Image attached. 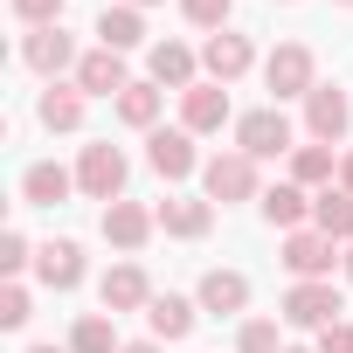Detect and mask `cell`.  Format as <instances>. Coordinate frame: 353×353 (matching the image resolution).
<instances>
[{
  "instance_id": "obj_1",
  "label": "cell",
  "mask_w": 353,
  "mask_h": 353,
  "mask_svg": "<svg viewBox=\"0 0 353 353\" xmlns=\"http://www.w3.org/2000/svg\"><path fill=\"white\" fill-rule=\"evenodd\" d=\"M263 83H270L277 104H284V97H312V90H319V63H312V49H305V42H277V49L263 56Z\"/></svg>"
},
{
  "instance_id": "obj_2",
  "label": "cell",
  "mask_w": 353,
  "mask_h": 353,
  "mask_svg": "<svg viewBox=\"0 0 353 353\" xmlns=\"http://www.w3.org/2000/svg\"><path fill=\"white\" fill-rule=\"evenodd\" d=\"M346 319V298L332 291V277H312V284H291L284 291V325H305V332H325Z\"/></svg>"
},
{
  "instance_id": "obj_3",
  "label": "cell",
  "mask_w": 353,
  "mask_h": 353,
  "mask_svg": "<svg viewBox=\"0 0 353 353\" xmlns=\"http://www.w3.org/2000/svg\"><path fill=\"white\" fill-rule=\"evenodd\" d=\"M201 194L208 201H263V188H256V159L250 152H215L208 166H201Z\"/></svg>"
},
{
  "instance_id": "obj_4",
  "label": "cell",
  "mask_w": 353,
  "mask_h": 353,
  "mask_svg": "<svg viewBox=\"0 0 353 353\" xmlns=\"http://www.w3.org/2000/svg\"><path fill=\"white\" fill-rule=\"evenodd\" d=\"M125 173H132L125 152H118L111 139H97V145H83V159H77V188L111 208V201H125Z\"/></svg>"
},
{
  "instance_id": "obj_5",
  "label": "cell",
  "mask_w": 353,
  "mask_h": 353,
  "mask_svg": "<svg viewBox=\"0 0 353 353\" xmlns=\"http://www.w3.org/2000/svg\"><path fill=\"white\" fill-rule=\"evenodd\" d=\"M145 166L159 173V181H188V173H201L208 159L194 152V132L188 125H173V132L159 125V132H145Z\"/></svg>"
},
{
  "instance_id": "obj_6",
  "label": "cell",
  "mask_w": 353,
  "mask_h": 353,
  "mask_svg": "<svg viewBox=\"0 0 353 353\" xmlns=\"http://www.w3.org/2000/svg\"><path fill=\"white\" fill-rule=\"evenodd\" d=\"M236 152H250V159L298 152V145H291V118H284L277 104H263V111H243V118H236Z\"/></svg>"
},
{
  "instance_id": "obj_7",
  "label": "cell",
  "mask_w": 353,
  "mask_h": 353,
  "mask_svg": "<svg viewBox=\"0 0 353 353\" xmlns=\"http://www.w3.org/2000/svg\"><path fill=\"white\" fill-rule=\"evenodd\" d=\"M332 263H346V250H339L332 236H319V229H291V236H284V270H291L298 284L332 277Z\"/></svg>"
},
{
  "instance_id": "obj_8",
  "label": "cell",
  "mask_w": 353,
  "mask_h": 353,
  "mask_svg": "<svg viewBox=\"0 0 353 353\" xmlns=\"http://www.w3.org/2000/svg\"><path fill=\"white\" fill-rule=\"evenodd\" d=\"M21 63H28L35 77H49V83H56V77H63V70H77L83 56H77V35H70V28H28V35H21Z\"/></svg>"
},
{
  "instance_id": "obj_9",
  "label": "cell",
  "mask_w": 353,
  "mask_h": 353,
  "mask_svg": "<svg viewBox=\"0 0 353 353\" xmlns=\"http://www.w3.org/2000/svg\"><path fill=\"white\" fill-rule=\"evenodd\" d=\"M305 132H312L319 145H339V139L353 132V97H346L339 83H319V90L305 97Z\"/></svg>"
},
{
  "instance_id": "obj_10",
  "label": "cell",
  "mask_w": 353,
  "mask_h": 353,
  "mask_svg": "<svg viewBox=\"0 0 353 353\" xmlns=\"http://www.w3.org/2000/svg\"><path fill=\"white\" fill-rule=\"evenodd\" d=\"M152 215H159L166 236H181V243H201V236L215 229V201H208V194H166Z\"/></svg>"
},
{
  "instance_id": "obj_11",
  "label": "cell",
  "mask_w": 353,
  "mask_h": 353,
  "mask_svg": "<svg viewBox=\"0 0 353 353\" xmlns=\"http://www.w3.org/2000/svg\"><path fill=\"white\" fill-rule=\"evenodd\" d=\"M250 63H256V49H250V35H236V28L208 35V49H201L208 83H236V77H250Z\"/></svg>"
},
{
  "instance_id": "obj_12",
  "label": "cell",
  "mask_w": 353,
  "mask_h": 353,
  "mask_svg": "<svg viewBox=\"0 0 353 353\" xmlns=\"http://www.w3.org/2000/svg\"><path fill=\"white\" fill-rule=\"evenodd\" d=\"M77 90H83V97H125V90H132L125 56H118V49H83V63H77Z\"/></svg>"
},
{
  "instance_id": "obj_13",
  "label": "cell",
  "mask_w": 353,
  "mask_h": 353,
  "mask_svg": "<svg viewBox=\"0 0 353 353\" xmlns=\"http://www.w3.org/2000/svg\"><path fill=\"white\" fill-rule=\"evenodd\" d=\"M97 298H104L111 319H118V312H145V305H152V277H145L139 263H111L104 284H97Z\"/></svg>"
},
{
  "instance_id": "obj_14",
  "label": "cell",
  "mask_w": 353,
  "mask_h": 353,
  "mask_svg": "<svg viewBox=\"0 0 353 353\" xmlns=\"http://www.w3.org/2000/svg\"><path fill=\"white\" fill-rule=\"evenodd\" d=\"M181 125L201 139V132H222L229 125V83H194L181 90Z\"/></svg>"
},
{
  "instance_id": "obj_15",
  "label": "cell",
  "mask_w": 353,
  "mask_h": 353,
  "mask_svg": "<svg viewBox=\"0 0 353 353\" xmlns=\"http://www.w3.org/2000/svg\"><path fill=\"white\" fill-rule=\"evenodd\" d=\"M35 277H42L49 291H77V284H83V243H70V236L42 243V250H35Z\"/></svg>"
},
{
  "instance_id": "obj_16",
  "label": "cell",
  "mask_w": 353,
  "mask_h": 353,
  "mask_svg": "<svg viewBox=\"0 0 353 353\" xmlns=\"http://www.w3.org/2000/svg\"><path fill=\"white\" fill-rule=\"evenodd\" d=\"M194 319H201V298H173V291H159V298L145 305V325H152V339H159V346L188 339V332H194Z\"/></svg>"
},
{
  "instance_id": "obj_17",
  "label": "cell",
  "mask_w": 353,
  "mask_h": 353,
  "mask_svg": "<svg viewBox=\"0 0 353 353\" xmlns=\"http://www.w3.org/2000/svg\"><path fill=\"white\" fill-rule=\"evenodd\" d=\"M256 208H263V222H270V229H284V236H291V229H305V222H312V188L277 181V188H263V201H256Z\"/></svg>"
},
{
  "instance_id": "obj_18",
  "label": "cell",
  "mask_w": 353,
  "mask_h": 353,
  "mask_svg": "<svg viewBox=\"0 0 353 353\" xmlns=\"http://www.w3.org/2000/svg\"><path fill=\"white\" fill-rule=\"evenodd\" d=\"M152 229H159V215L139 208V201H111L104 208V243H118V250H145Z\"/></svg>"
},
{
  "instance_id": "obj_19",
  "label": "cell",
  "mask_w": 353,
  "mask_h": 353,
  "mask_svg": "<svg viewBox=\"0 0 353 353\" xmlns=\"http://www.w3.org/2000/svg\"><path fill=\"white\" fill-rule=\"evenodd\" d=\"M70 188H77V173L56 166V159H35V166L21 173V201H28V208H63Z\"/></svg>"
},
{
  "instance_id": "obj_20",
  "label": "cell",
  "mask_w": 353,
  "mask_h": 353,
  "mask_svg": "<svg viewBox=\"0 0 353 353\" xmlns=\"http://www.w3.org/2000/svg\"><path fill=\"white\" fill-rule=\"evenodd\" d=\"M312 229H319V236H332V243H339V250H346V243H353V194H346V188H339V181H332V188H319V194H312Z\"/></svg>"
},
{
  "instance_id": "obj_21",
  "label": "cell",
  "mask_w": 353,
  "mask_h": 353,
  "mask_svg": "<svg viewBox=\"0 0 353 353\" xmlns=\"http://www.w3.org/2000/svg\"><path fill=\"white\" fill-rule=\"evenodd\" d=\"M145 63H152V83H159V90H194V83H201V77H194V49H188V42H152V56H145Z\"/></svg>"
},
{
  "instance_id": "obj_22",
  "label": "cell",
  "mask_w": 353,
  "mask_h": 353,
  "mask_svg": "<svg viewBox=\"0 0 353 353\" xmlns=\"http://www.w3.org/2000/svg\"><path fill=\"white\" fill-rule=\"evenodd\" d=\"M139 42H145V14H139V8L118 0V8L97 14V49H118V56H125V49H139Z\"/></svg>"
},
{
  "instance_id": "obj_23",
  "label": "cell",
  "mask_w": 353,
  "mask_h": 353,
  "mask_svg": "<svg viewBox=\"0 0 353 353\" xmlns=\"http://www.w3.org/2000/svg\"><path fill=\"white\" fill-rule=\"evenodd\" d=\"M291 181H298V188H332V181H339V145H319V139L298 145V152H291Z\"/></svg>"
},
{
  "instance_id": "obj_24",
  "label": "cell",
  "mask_w": 353,
  "mask_h": 353,
  "mask_svg": "<svg viewBox=\"0 0 353 353\" xmlns=\"http://www.w3.org/2000/svg\"><path fill=\"white\" fill-rule=\"evenodd\" d=\"M35 118H42L49 132H77V125H83V90H77V83H49L42 104H35Z\"/></svg>"
},
{
  "instance_id": "obj_25",
  "label": "cell",
  "mask_w": 353,
  "mask_h": 353,
  "mask_svg": "<svg viewBox=\"0 0 353 353\" xmlns=\"http://www.w3.org/2000/svg\"><path fill=\"white\" fill-rule=\"evenodd\" d=\"M243 305H250V277H243V270H208V277H201V312H222V319H229V312H243Z\"/></svg>"
},
{
  "instance_id": "obj_26",
  "label": "cell",
  "mask_w": 353,
  "mask_h": 353,
  "mask_svg": "<svg viewBox=\"0 0 353 353\" xmlns=\"http://www.w3.org/2000/svg\"><path fill=\"white\" fill-rule=\"evenodd\" d=\"M159 97H166L159 83H132V90L118 97V118H125L132 132H159Z\"/></svg>"
},
{
  "instance_id": "obj_27",
  "label": "cell",
  "mask_w": 353,
  "mask_h": 353,
  "mask_svg": "<svg viewBox=\"0 0 353 353\" xmlns=\"http://www.w3.org/2000/svg\"><path fill=\"white\" fill-rule=\"evenodd\" d=\"M70 353H125V346H118L111 312H83V319H77V332H70Z\"/></svg>"
},
{
  "instance_id": "obj_28",
  "label": "cell",
  "mask_w": 353,
  "mask_h": 353,
  "mask_svg": "<svg viewBox=\"0 0 353 353\" xmlns=\"http://www.w3.org/2000/svg\"><path fill=\"white\" fill-rule=\"evenodd\" d=\"M236 353H284V339H277V319H243V332H236Z\"/></svg>"
},
{
  "instance_id": "obj_29",
  "label": "cell",
  "mask_w": 353,
  "mask_h": 353,
  "mask_svg": "<svg viewBox=\"0 0 353 353\" xmlns=\"http://www.w3.org/2000/svg\"><path fill=\"white\" fill-rule=\"evenodd\" d=\"M181 14H188L194 28H215V35H222L229 14H236V0H181Z\"/></svg>"
},
{
  "instance_id": "obj_30",
  "label": "cell",
  "mask_w": 353,
  "mask_h": 353,
  "mask_svg": "<svg viewBox=\"0 0 353 353\" xmlns=\"http://www.w3.org/2000/svg\"><path fill=\"white\" fill-rule=\"evenodd\" d=\"M8 8H14L28 28H63V8H70V0H8Z\"/></svg>"
},
{
  "instance_id": "obj_31",
  "label": "cell",
  "mask_w": 353,
  "mask_h": 353,
  "mask_svg": "<svg viewBox=\"0 0 353 353\" xmlns=\"http://www.w3.org/2000/svg\"><path fill=\"white\" fill-rule=\"evenodd\" d=\"M0 325H8V332H14V325H28V284H21V277L0 284Z\"/></svg>"
},
{
  "instance_id": "obj_32",
  "label": "cell",
  "mask_w": 353,
  "mask_h": 353,
  "mask_svg": "<svg viewBox=\"0 0 353 353\" xmlns=\"http://www.w3.org/2000/svg\"><path fill=\"white\" fill-rule=\"evenodd\" d=\"M35 263V250H28V236L21 229H8V236H0V270H8V277H21Z\"/></svg>"
},
{
  "instance_id": "obj_33",
  "label": "cell",
  "mask_w": 353,
  "mask_h": 353,
  "mask_svg": "<svg viewBox=\"0 0 353 353\" xmlns=\"http://www.w3.org/2000/svg\"><path fill=\"white\" fill-rule=\"evenodd\" d=\"M319 353H353V319L325 325V332H319Z\"/></svg>"
},
{
  "instance_id": "obj_34",
  "label": "cell",
  "mask_w": 353,
  "mask_h": 353,
  "mask_svg": "<svg viewBox=\"0 0 353 353\" xmlns=\"http://www.w3.org/2000/svg\"><path fill=\"white\" fill-rule=\"evenodd\" d=\"M339 188H346V194H353V152H346V159H339Z\"/></svg>"
},
{
  "instance_id": "obj_35",
  "label": "cell",
  "mask_w": 353,
  "mask_h": 353,
  "mask_svg": "<svg viewBox=\"0 0 353 353\" xmlns=\"http://www.w3.org/2000/svg\"><path fill=\"white\" fill-rule=\"evenodd\" d=\"M125 353H166V346H159V339H132Z\"/></svg>"
},
{
  "instance_id": "obj_36",
  "label": "cell",
  "mask_w": 353,
  "mask_h": 353,
  "mask_svg": "<svg viewBox=\"0 0 353 353\" xmlns=\"http://www.w3.org/2000/svg\"><path fill=\"white\" fill-rule=\"evenodd\" d=\"M346 277H353V243H346Z\"/></svg>"
},
{
  "instance_id": "obj_37",
  "label": "cell",
  "mask_w": 353,
  "mask_h": 353,
  "mask_svg": "<svg viewBox=\"0 0 353 353\" xmlns=\"http://www.w3.org/2000/svg\"><path fill=\"white\" fill-rule=\"evenodd\" d=\"M125 8H152V0H125Z\"/></svg>"
},
{
  "instance_id": "obj_38",
  "label": "cell",
  "mask_w": 353,
  "mask_h": 353,
  "mask_svg": "<svg viewBox=\"0 0 353 353\" xmlns=\"http://www.w3.org/2000/svg\"><path fill=\"white\" fill-rule=\"evenodd\" d=\"M28 353H56V346H28Z\"/></svg>"
},
{
  "instance_id": "obj_39",
  "label": "cell",
  "mask_w": 353,
  "mask_h": 353,
  "mask_svg": "<svg viewBox=\"0 0 353 353\" xmlns=\"http://www.w3.org/2000/svg\"><path fill=\"white\" fill-rule=\"evenodd\" d=\"M284 353H305V346H284Z\"/></svg>"
},
{
  "instance_id": "obj_40",
  "label": "cell",
  "mask_w": 353,
  "mask_h": 353,
  "mask_svg": "<svg viewBox=\"0 0 353 353\" xmlns=\"http://www.w3.org/2000/svg\"><path fill=\"white\" fill-rule=\"evenodd\" d=\"M339 8H353V0H339Z\"/></svg>"
}]
</instances>
